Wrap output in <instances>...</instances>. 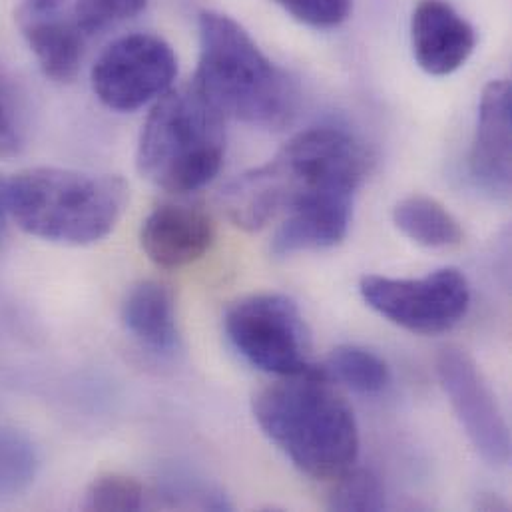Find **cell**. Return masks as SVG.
Returning <instances> with one entry per match:
<instances>
[{
    "instance_id": "6da1fadb",
    "label": "cell",
    "mask_w": 512,
    "mask_h": 512,
    "mask_svg": "<svg viewBox=\"0 0 512 512\" xmlns=\"http://www.w3.org/2000/svg\"><path fill=\"white\" fill-rule=\"evenodd\" d=\"M369 170V150L357 136L335 126H315L295 134L267 164L228 182L220 206L234 226L254 234L307 200L355 196Z\"/></svg>"
},
{
    "instance_id": "7a4b0ae2",
    "label": "cell",
    "mask_w": 512,
    "mask_h": 512,
    "mask_svg": "<svg viewBox=\"0 0 512 512\" xmlns=\"http://www.w3.org/2000/svg\"><path fill=\"white\" fill-rule=\"evenodd\" d=\"M261 431L307 477L335 481L355 467L359 427L325 367L279 377L254 397Z\"/></svg>"
},
{
    "instance_id": "3957f363",
    "label": "cell",
    "mask_w": 512,
    "mask_h": 512,
    "mask_svg": "<svg viewBox=\"0 0 512 512\" xmlns=\"http://www.w3.org/2000/svg\"><path fill=\"white\" fill-rule=\"evenodd\" d=\"M200 60L194 84L224 114L238 122L279 130L297 112L299 90L232 16L204 10L198 18Z\"/></svg>"
},
{
    "instance_id": "277c9868",
    "label": "cell",
    "mask_w": 512,
    "mask_h": 512,
    "mask_svg": "<svg viewBox=\"0 0 512 512\" xmlns=\"http://www.w3.org/2000/svg\"><path fill=\"white\" fill-rule=\"evenodd\" d=\"M128 204V184L118 176L40 166L8 182V210L28 236L60 246L104 240Z\"/></svg>"
},
{
    "instance_id": "5b68a950",
    "label": "cell",
    "mask_w": 512,
    "mask_h": 512,
    "mask_svg": "<svg viewBox=\"0 0 512 512\" xmlns=\"http://www.w3.org/2000/svg\"><path fill=\"white\" fill-rule=\"evenodd\" d=\"M224 158L226 118L194 82L156 100L136 154L148 182L172 194H190L220 174Z\"/></svg>"
},
{
    "instance_id": "8992f818",
    "label": "cell",
    "mask_w": 512,
    "mask_h": 512,
    "mask_svg": "<svg viewBox=\"0 0 512 512\" xmlns=\"http://www.w3.org/2000/svg\"><path fill=\"white\" fill-rule=\"evenodd\" d=\"M234 349L257 369L287 377L311 367V333L293 299L281 293H254L226 313Z\"/></svg>"
},
{
    "instance_id": "52a82bcc",
    "label": "cell",
    "mask_w": 512,
    "mask_h": 512,
    "mask_svg": "<svg viewBox=\"0 0 512 512\" xmlns=\"http://www.w3.org/2000/svg\"><path fill=\"white\" fill-rule=\"evenodd\" d=\"M359 291L375 313L421 335L453 329L471 305L469 281L455 267L437 269L419 279L365 275Z\"/></svg>"
},
{
    "instance_id": "ba28073f",
    "label": "cell",
    "mask_w": 512,
    "mask_h": 512,
    "mask_svg": "<svg viewBox=\"0 0 512 512\" xmlns=\"http://www.w3.org/2000/svg\"><path fill=\"white\" fill-rule=\"evenodd\" d=\"M178 56L168 40L150 32L120 36L96 58L90 82L110 110L134 112L174 88Z\"/></svg>"
},
{
    "instance_id": "9c48e42d",
    "label": "cell",
    "mask_w": 512,
    "mask_h": 512,
    "mask_svg": "<svg viewBox=\"0 0 512 512\" xmlns=\"http://www.w3.org/2000/svg\"><path fill=\"white\" fill-rule=\"evenodd\" d=\"M439 381L473 447L491 465L511 461V431L477 361L461 347L437 355Z\"/></svg>"
},
{
    "instance_id": "30bf717a",
    "label": "cell",
    "mask_w": 512,
    "mask_h": 512,
    "mask_svg": "<svg viewBox=\"0 0 512 512\" xmlns=\"http://www.w3.org/2000/svg\"><path fill=\"white\" fill-rule=\"evenodd\" d=\"M411 48L431 76L463 68L477 48L475 26L447 0H419L411 16Z\"/></svg>"
},
{
    "instance_id": "8fae6325",
    "label": "cell",
    "mask_w": 512,
    "mask_h": 512,
    "mask_svg": "<svg viewBox=\"0 0 512 512\" xmlns=\"http://www.w3.org/2000/svg\"><path fill=\"white\" fill-rule=\"evenodd\" d=\"M512 88L509 80L485 86L471 148V174L495 198H509L512 172Z\"/></svg>"
},
{
    "instance_id": "7c38bea8",
    "label": "cell",
    "mask_w": 512,
    "mask_h": 512,
    "mask_svg": "<svg viewBox=\"0 0 512 512\" xmlns=\"http://www.w3.org/2000/svg\"><path fill=\"white\" fill-rule=\"evenodd\" d=\"M216 240L210 214L190 204H162L148 214L140 230V246L162 269H180L206 256Z\"/></svg>"
},
{
    "instance_id": "4fadbf2b",
    "label": "cell",
    "mask_w": 512,
    "mask_h": 512,
    "mask_svg": "<svg viewBox=\"0 0 512 512\" xmlns=\"http://www.w3.org/2000/svg\"><path fill=\"white\" fill-rule=\"evenodd\" d=\"M353 198L347 194H327L293 208L275 230L271 252L275 256H291L339 246L351 226Z\"/></svg>"
},
{
    "instance_id": "5bb4252c",
    "label": "cell",
    "mask_w": 512,
    "mask_h": 512,
    "mask_svg": "<svg viewBox=\"0 0 512 512\" xmlns=\"http://www.w3.org/2000/svg\"><path fill=\"white\" fill-rule=\"evenodd\" d=\"M122 321L126 331L154 353H172L178 347L174 293L162 281L136 283L122 303Z\"/></svg>"
},
{
    "instance_id": "9a60e30c",
    "label": "cell",
    "mask_w": 512,
    "mask_h": 512,
    "mask_svg": "<svg viewBox=\"0 0 512 512\" xmlns=\"http://www.w3.org/2000/svg\"><path fill=\"white\" fill-rule=\"evenodd\" d=\"M16 20L42 74L54 82H72L82 66L86 42L74 20L62 14Z\"/></svg>"
},
{
    "instance_id": "2e32d148",
    "label": "cell",
    "mask_w": 512,
    "mask_h": 512,
    "mask_svg": "<svg viewBox=\"0 0 512 512\" xmlns=\"http://www.w3.org/2000/svg\"><path fill=\"white\" fill-rule=\"evenodd\" d=\"M393 224L411 242L433 248H457L463 242V228L459 220L435 198L407 196L393 208Z\"/></svg>"
},
{
    "instance_id": "e0dca14e",
    "label": "cell",
    "mask_w": 512,
    "mask_h": 512,
    "mask_svg": "<svg viewBox=\"0 0 512 512\" xmlns=\"http://www.w3.org/2000/svg\"><path fill=\"white\" fill-rule=\"evenodd\" d=\"M329 377L361 395L383 393L391 383V369L383 357L361 345H339L327 361Z\"/></svg>"
},
{
    "instance_id": "ac0fdd59",
    "label": "cell",
    "mask_w": 512,
    "mask_h": 512,
    "mask_svg": "<svg viewBox=\"0 0 512 512\" xmlns=\"http://www.w3.org/2000/svg\"><path fill=\"white\" fill-rule=\"evenodd\" d=\"M36 475L34 445L14 429H0V497L28 489Z\"/></svg>"
},
{
    "instance_id": "d6986e66",
    "label": "cell",
    "mask_w": 512,
    "mask_h": 512,
    "mask_svg": "<svg viewBox=\"0 0 512 512\" xmlns=\"http://www.w3.org/2000/svg\"><path fill=\"white\" fill-rule=\"evenodd\" d=\"M327 505L333 511H381L385 509V489L373 471L353 467L335 479Z\"/></svg>"
},
{
    "instance_id": "ffe728a7",
    "label": "cell",
    "mask_w": 512,
    "mask_h": 512,
    "mask_svg": "<svg viewBox=\"0 0 512 512\" xmlns=\"http://www.w3.org/2000/svg\"><path fill=\"white\" fill-rule=\"evenodd\" d=\"M82 507L100 512L140 511L144 507V487L126 475H102L88 487Z\"/></svg>"
},
{
    "instance_id": "44dd1931",
    "label": "cell",
    "mask_w": 512,
    "mask_h": 512,
    "mask_svg": "<svg viewBox=\"0 0 512 512\" xmlns=\"http://www.w3.org/2000/svg\"><path fill=\"white\" fill-rule=\"evenodd\" d=\"M148 0H74V24L86 36H96L142 14Z\"/></svg>"
},
{
    "instance_id": "7402d4cb",
    "label": "cell",
    "mask_w": 512,
    "mask_h": 512,
    "mask_svg": "<svg viewBox=\"0 0 512 512\" xmlns=\"http://www.w3.org/2000/svg\"><path fill=\"white\" fill-rule=\"evenodd\" d=\"M28 140V114L14 82L0 70V158L18 156Z\"/></svg>"
},
{
    "instance_id": "603a6c76",
    "label": "cell",
    "mask_w": 512,
    "mask_h": 512,
    "mask_svg": "<svg viewBox=\"0 0 512 512\" xmlns=\"http://www.w3.org/2000/svg\"><path fill=\"white\" fill-rule=\"evenodd\" d=\"M297 22L311 28H337L353 10V0H275Z\"/></svg>"
},
{
    "instance_id": "cb8c5ba5",
    "label": "cell",
    "mask_w": 512,
    "mask_h": 512,
    "mask_svg": "<svg viewBox=\"0 0 512 512\" xmlns=\"http://www.w3.org/2000/svg\"><path fill=\"white\" fill-rule=\"evenodd\" d=\"M66 0H20L16 18H44L60 14Z\"/></svg>"
},
{
    "instance_id": "d4e9b609",
    "label": "cell",
    "mask_w": 512,
    "mask_h": 512,
    "mask_svg": "<svg viewBox=\"0 0 512 512\" xmlns=\"http://www.w3.org/2000/svg\"><path fill=\"white\" fill-rule=\"evenodd\" d=\"M8 216H10V210H8V182H4L0 178V248L6 240V234H8Z\"/></svg>"
}]
</instances>
